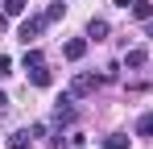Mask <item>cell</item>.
Wrapping results in <instances>:
<instances>
[{
	"label": "cell",
	"instance_id": "1",
	"mask_svg": "<svg viewBox=\"0 0 153 149\" xmlns=\"http://www.w3.org/2000/svg\"><path fill=\"white\" fill-rule=\"evenodd\" d=\"M42 29H46V17H29V21H21V29H17V37H21V42H37V33H42Z\"/></svg>",
	"mask_w": 153,
	"mask_h": 149
},
{
	"label": "cell",
	"instance_id": "2",
	"mask_svg": "<svg viewBox=\"0 0 153 149\" xmlns=\"http://www.w3.org/2000/svg\"><path fill=\"white\" fill-rule=\"evenodd\" d=\"M95 87H100V79H95V74H75V79H71V95H91V91H95Z\"/></svg>",
	"mask_w": 153,
	"mask_h": 149
},
{
	"label": "cell",
	"instance_id": "3",
	"mask_svg": "<svg viewBox=\"0 0 153 149\" xmlns=\"http://www.w3.org/2000/svg\"><path fill=\"white\" fill-rule=\"evenodd\" d=\"M71 116H75V95H62L54 104V124H66Z\"/></svg>",
	"mask_w": 153,
	"mask_h": 149
},
{
	"label": "cell",
	"instance_id": "4",
	"mask_svg": "<svg viewBox=\"0 0 153 149\" xmlns=\"http://www.w3.org/2000/svg\"><path fill=\"white\" fill-rule=\"evenodd\" d=\"M62 54H66V58H71V62H79V58H83V54H87V37H71V42H66V46H62Z\"/></svg>",
	"mask_w": 153,
	"mask_h": 149
},
{
	"label": "cell",
	"instance_id": "5",
	"mask_svg": "<svg viewBox=\"0 0 153 149\" xmlns=\"http://www.w3.org/2000/svg\"><path fill=\"white\" fill-rule=\"evenodd\" d=\"M29 83H33V87H50V71H46V62L29 71Z\"/></svg>",
	"mask_w": 153,
	"mask_h": 149
},
{
	"label": "cell",
	"instance_id": "6",
	"mask_svg": "<svg viewBox=\"0 0 153 149\" xmlns=\"http://www.w3.org/2000/svg\"><path fill=\"white\" fill-rule=\"evenodd\" d=\"M87 37H91V42H103V37H108V21H100V17H95V21L87 25Z\"/></svg>",
	"mask_w": 153,
	"mask_h": 149
},
{
	"label": "cell",
	"instance_id": "7",
	"mask_svg": "<svg viewBox=\"0 0 153 149\" xmlns=\"http://www.w3.org/2000/svg\"><path fill=\"white\" fill-rule=\"evenodd\" d=\"M132 17H137V21H149V17H153V4H149V0H132Z\"/></svg>",
	"mask_w": 153,
	"mask_h": 149
},
{
	"label": "cell",
	"instance_id": "8",
	"mask_svg": "<svg viewBox=\"0 0 153 149\" xmlns=\"http://www.w3.org/2000/svg\"><path fill=\"white\" fill-rule=\"evenodd\" d=\"M145 62H149V54H145V50H128V54H124V66H132V71H137V66H145Z\"/></svg>",
	"mask_w": 153,
	"mask_h": 149
},
{
	"label": "cell",
	"instance_id": "9",
	"mask_svg": "<svg viewBox=\"0 0 153 149\" xmlns=\"http://www.w3.org/2000/svg\"><path fill=\"white\" fill-rule=\"evenodd\" d=\"M42 62H46V58H42V50H33V46H29V50H25V58H21V66H25V71L42 66Z\"/></svg>",
	"mask_w": 153,
	"mask_h": 149
},
{
	"label": "cell",
	"instance_id": "10",
	"mask_svg": "<svg viewBox=\"0 0 153 149\" xmlns=\"http://www.w3.org/2000/svg\"><path fill=\"white\" fill-rule=\"evenodd\" d=\"M62 13H66V4H62V0H54V4L46 8V13H42V17H46V25H54L58 17H62Z\"/></svg>",
	"mask_w": 153,
	"mask_h": 149
},
{
	"label": "cell",
	"instance_id": "11",
	"mask_svg": "<svg viewBox=\"0 0 153 149\" xmlns=\"http://www.w3.org/2000/svg\"><path fill=\"white\" fill-rule=\"evenodd\" d=\"M103 149H128V137L124 133H112V137L103 141Z\"/></svg>",
	"mask_w": 153,
	"mask_h": 149
},
{
	"label": "cell",
	"instance_id": "12",
	"mask_svg": "<svg viewBox=\"0 0 153 149\" xmlns=\"http://www.w3.org/2000/svg\"><path fill=\"white\" fill-rule=\"evenodd\" d=\"M137 133H141V137H153V112H145V116L137 120Z\"/></svg>",
	"mask_w": 153,
	"mask_h": 149
},
{
	"label": "cell",
	"instance_id": "13",
	"mask_svg": "<svg viewBox=\"0 0 153 149\" xmlns=\"http://www.w3.org/2000/svg\"><path fill=\"white\" fill-rule=\"evenodd\" d=\"M25 13V0H4V17H21Z\"/></svg>",
	"mask_w": 153,
	"mask_h": 149
},
{
	"label": "cell",
	"instance_id": "14",
	"mask_svg": "<svg viewBox=\"0 0 153 149\" xmlns=\"http://www.w3.org/2000/svg\"><path fill=\"white\" fill-rule=\"evenodd\" d=\"M8 74H13V58H4V54H0V79H8Z\"/></svg>",
	"mask_w": 153,
	"mask_h": 149
},
{
	"label": "cell",
	"instance_id": "15",
	"mask_svg": "<svg viewBox=\"0 0 153 149\" xmlns=\"http://www.w3.org/2000/svg\"><path fill=\"white\" fill-rule=\"evenodd\" d=\"M4 108H8V95H4V91H0V112H4Z\"/></svg>",
	"mask_w": 153,
	"mask_h": 149
}]
</instances>
